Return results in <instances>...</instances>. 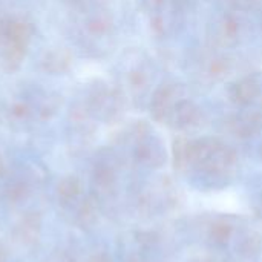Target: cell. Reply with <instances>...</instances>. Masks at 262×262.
Masks as SVG:
<instances>
[{
  "instance_id": "1",
  "label": "cell",
  "mask_w": 262,
  "mask_h": 262,
  "mask_svg": "<svg viewBox=\"0 0 262 262\" xmlns=\"http://www.w3.org/2000/svg\"><path fill=\"white\" fill-rule=\"evenodd\" d=\"M236 161L238 158L235 150L218 138L204 137L189 140L190 167L209 177H226L235 169Z\"/></svg>"
},
{
  "instance_id": "2",
  "label": "cell",
  "mask_w": 262,
  "mask_h": 262,
  "mask_svg": "<svg viewBox=\"0 0 262 262\" xmlns=\"http://www.w3.org/2000/svg\"><path fill=\"white\" fill-rule=\"evenodd\" d=\"M184 98L183 88L175 83L161 84L152 95L150 100V114L152 118L161 124H170V118L177 103Z\"/></svg>"
},
{
  "instance_id": "3",
  "label": "cell",
  "mask_w": 262,
  "mask_h": 262,
  "mask_svg": "<svg viewBox=\"0 0 262 262\" xmlns=\"http://www.w3.org/2000/svg\"><path fill=\"white\" fill-rule=\"evenodd\" d=\"M135 155L138 161L150 167H160L166 161V152H164L163 144L160 143V140L149 137L147 134H140Z\"/></svg>"
},
{
  "instance_id": "4",
  "label": "cell",
  "mask_w": 262,
  "mask_h": 262,
  "mask_svg": "<svg viewBox=\"0 0 262 262\" xmlns=\"http://www.w3.org/2000/svg\"><path fill=\"white\" fill-rule=\"evenodd\" d=\"M259 94H261V84L255 75L243 77L229 88V97L238 106L252 104L259 97Z\"/></svg>"
},
{
  "instance_id": "5",
  "label": "cell",
  "mask_w": 262,
  "mask_h": 262,
  "mask_svg": "<svg viewBox=\"0 0 262 262\" xmlns=\"http://www.w3.org/2000/svg\"><path fill=\"white\" fill-rule=\"evenodd\" d=\"M201 121V111L200 107L189 98H181L172 114L170 124L177 129L187 130L196 127Z\"/></svg>"
},
{
  "instance_id": "6",
  "label": "cell",
  "mask_w": 262,
  "mask_h": 262,
  "mask_svg": "<svg viewBox=\"0 0 262 262\" xmlns=\"http://www.w3.org/2000/svg\"><path fill=\"white\" fill-rule=\"evenodd\" d=\"M230 129L236 137L250 138L259 134L262 129V115L258 112H243L235 115L230 121Z\"/></svg>"
},
{
  "instance_id": "7",
  "label": "cell",
  "mask_w": 262,
  "mask_h": 262,
  "mask_svg": "<svg viewBox=\"0 0 262 262\" xmlns=\"http://www.w3.org/2000/svg\"><path fill=\"white\" fill-rule=\"evenodd\" d=\"M71 63H72V55L66 48L49 49L43 54L40 60L41 69L49 74H61L69 69Z\"/></svg>"
},
{
  "instance_id": "8",
  "label": "cell",
  "mask_w": 262,
  "mask_h": 262,
  "mask_svg": "<svg viewBox=\"0 0 262 262\" xmlns=\"http://www.w3.org/2000/svg\"><path fill=\"white\" fill-rule=\"evenodd\" d=\"M28 52V43L6 40L3 43V52H2V66L6 72H15L20 69L25 57Z\"/></svg>"
},
{
  "instance_id": "9",
  "label": "cell",
  "mask_w": 262,
  "mask_h": 262,
  "mask_svg": "<svg viewBox=\"0 0 262 262\" xmlns=\"http://www.w3.org/2000/svg\"><path fill=\"white\" fill-rule=\"evenodd\" d=\"M38 236H40V216L37 213L25 215L14 229V238L23 246H31L37 243Z\"/></svg>"
},
{
  "instance_id": "10",
  "label": "cell",
  "mask_w": 262,
  "mask_h": 262,
  "mask_svg": "<svg viewBox=\"0 0 262 262\" xmlns=\"http://www.w3.org/2000/svg\"><path fill=\"white\" fill-rule=\"evenodd\" d=\"M238 253L246 259H256L262 253V233L247 232L236 246Z\"/></svg>"
},
{
  "instance_id": "11",
  "label": "cell",
  "mask_w": 262,
  "mask_h": 262,
  "mask_svg": "<svg viewBox=\"0 0 262 262\" xmlns=\"http://www.w3.org/2000/svg\"><path fill=\"white\" fill-rule=\"evenodd\" d=\"M31 35H32V29H31V25H28L26 21L18 20V18L6 20L5 41L6 40H14V41H21V43H28L29 45Z\"/></svg>"
},
{
  "instance_id": "12",
  "label": "cell",
  "mask_w": 262,
  "mask_h": 262,
  "mask_svg": "<svg viewBox=\"0 0 262 262\" xmlns=\"http://www.w3.org/2000/svg\"><path fill=\"white\" fill-rule=\"evenodd\" d=\"M216 38L220 40L221 45H233L236 43L238 37H239V23L232 17L227 15L224 17L216 28Z\"/></svg>"
},
{
  "instance_id": "13",
  "label": "cell",
  "mask_w": 262,
  "mask_h": 262,
  "mask_svg": "<svg viewBox=\"0 0 262 262\" xmlns=\"http://www.w3.org/2000/svg\"><path fill=\"white\" fill-rule=\"evenodd\" d=\"M83 190V186H81V181L78 177L75 175H68L64 177L60 183H58V187H57V192H58V198L66 204L69 201H74Z\"/></svg>"
},
{
  "instance_id": "14",
  "label": "cell",
  "mask_w": 262,
  "mask_h": 262,
  "mask_svg": "<svg viewBox=\"0 0 262 262\" xmlns=\"http://www.w3.org/2000/svg\"><path fill=\"white\" fill-rule=\"evenodd\" d=\"M173 167L177 170H186L190 167L189 164V140L177 138L173 141Z\"/></svg>"
},
{
  "instance_id": "15",
  "label": "cell",
  "mask_w": 262,
  "mask_h": 262,
  "mask_svg": "<svg viewBox=\"0 0 262 262\" xmlns=\"http://www.w3.org/2000/svg\"><path fill=\"white\" fill-rule=\"evenodd\" d=\"M233 235V227L230 223L224 221V220H220V221H215L209 230V238L212 239V243L218 244V246H224L230 241Z\"/></svg>"
},
{
  "instance_id": "16",
  "label": "cell",
  "mask_w": 262,
  "mask_h": 262,
  "mask_svg": "<svg viewBox=\"0 0 262 262\" xmlns=\"http://www.w3.org/2000/svg\"><path fill=\"white\" fill-rule=\"evenodd\" d=\"M88 31L92 35H106L112 29L111 17L104 12H95L88 20Z\"/></svg>"
},
{
  "instance_id": "17",
  "label": "cell",
  "mask_w": 262,
  "mask_h": 262,
  "mask_svg": "<svg viewBox=\"0 0 262 262\" xmlns=\"http://www.w3.org/2000/svg\"><path fill=\"white\" fill-rule=\"evenodd\" d=\"M230 71V61L226 57H216L209 64V75L215 80H221Z\"/></svg>"
},
{
  "instance_id": "18",
  "label": "cell",
  "mask_w": 262,
  "mask_h": 262,
  "mask_svg": "<svg viewBox=\"0 0 262 262\" xmlns=\"http://www.w3.org/2000/svg\"><path fill=\"white\" fill-rule=\"evenodd\" d=\"M97 213H98V209H97V203L92 200V198H88L81 209H80V213H78V218H80V223L83 226H89V224H94V221L97 220Z\"/></svg>"
},
{
  "instance_id": "19",
  "label": "cell",
  "mask_w": 262,
  "mask_h": 262,
  "mask_svg": "<svg viewBox=\"0 0 262 262\" xmlns=\"http://www.w3.org/2000/svg\"><path fill=\"white\" fill-rule=\"evenodd\" d=\"M94 181L98 187L101 189H107L112 187L114 181H115V175L112 172L111 167L107 166H98L94 172Z\"/></svg>"
},
{
  "instance_id": "20",
  "label": "cell",
  "mask_w": 262,
  "mask_h": 262,
  "mask_svg": "<svg viewBox=\"0 0 262 262\" xmlns=\"http://www.w3.org/2000/svg\"><path fill=\"white\" fill-rule=\"evenodd\" d=\"M129 84L134 91H144L147 88V75L141 69H134L129 72Z\"/></svg>"
},
{
  "instance_id": "21",
  "label": "cell",
  "mask_w": 262,
  "mask_h": 262,
  "mask_svg": "<svg viewBox=\"0 0 262 262\" xmlns=\"http://www.w3.org/2000/svg\"><path fill=\"white\" fill-rule=\"evenodd\" d=\"M232 3V6L235 9H239V11H250L253 8H256L258 2L259 0H229Z\"/></svg>"
},
{
  "instance_id": "22",
  "label": "cell",
  "mask_w": 262,
  "mask_h": 262,
  "mask_svg": "<svg viewBox=\"0 0 262 262\" xmlns=\"http://www.w3.org/2000/svg\"><path fill=\"white\" fill-rule=\"evenodd\" d=\"M11 114L15 117V118H26L28 114H29V107L25 104V103H15L11 109Z\"/></svg>"
},
{
  "instance_id": "23",
  "label": "cell",
  "mask_w": 262,
  "mask_h": 262,
  "mask_svg": "<svg viewBox=\"0 0 262 262\" xmlns=\"http://www.w3.org/2000/svg\"><path fill=\"white\" fill-rule=\"evenodd\" d=\"M25 187L21 184H14L9 187L8 190V195H9V200H20L21 196H25Z\"/></svg>"
},
{
  "instance_id": "24",
  "label": "cell",
  "mask_w": 262,
  "mask_h": 262,
  "mask_svg": "<svg viewBox=\"0 0 262 262\" xmlns=\"http://www.w3.org/2000/svg\"><path fill=\"white\" fill-rule=\"evenodd\" d=\"M89 262H112L111 259V256L109 255H106V253H98V255H95V256H92Z\"/></svg>"
},
{
  "instance_id": "25",
  "label": "cell",
  "mask_w": 262,
  "mask_h": 262,
  "mask_svg": "<svg viewBox=\"0 0 262 262\" xmlns=\"http://www.w3.org/2000/svg\"><path fill=\"white\" fill-rule=\"evenodd\" d=\"M3 172H5V164H3V160L0 158V177L3 175Z\"/></svg>"
},
{
  "instance_id": "26",
  "label": "cell",
  "mask_w": 262,
  "mask_h": 262,
  "mask_svg": "<svg viewBox=\"0 0 262 262\" xmlns=\"http://www.w3.org/2000/svg\"><path fill=\"white\" fill-rule=\"evenodd\" d=\"M6 261V255H5V252L0 249V262H5Z\"/></svg>"
},
{
  "instance_id": "27",
  "label": "cell",
  "mask_w": 262,
  "mask_h": 262,
  "mask_svg": "<svg viewBox=\"0 0 262 262\" xmlns=\"http://www.w3.org/2000/svg\"><path fill=\"white\" fill-rule=\"evenodd\" d=\"M66 2H69V3H72V5H80L83 0H66Z\"/></svg>"
},
{
  "instance_id": "28",
  "label": "cell",
  "mask_w": 262,
  "mask_h": 262,
  "mask_svg": "<svg viewBox=\"0 0 262 262\" xmlns=\"http://www.w3.org/2000/svg\"><path fill=\"white\" fill-rule=\"evenodd\" d=\"M261 157H262V146H261Z\"/></svg>"
}]
</instances>
